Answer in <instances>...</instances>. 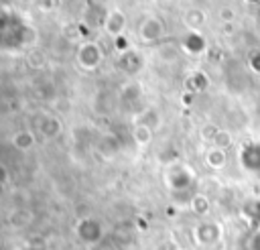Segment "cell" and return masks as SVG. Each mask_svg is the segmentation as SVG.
<instances>
[{
    "label": "cell",
    "instance_id": "7",
    "mask_svg": "<svg viewBox=\"0 0 260 250\" xmlns=\"http://www.w3.org/2000/svg\"><path fill=\"white\" fill-rule=\"evenodd\" d=\"M185 20H187V24H189V26H193V28H199V26L205 22V14H203L201 10H191V12H187Z\"/></svg>",
    "mask_w": 260,
    "mask_h": 250
},
{
    "label": "cell",
    "instance_id": "5",
    "mask_svg": "<svg viewBox=\"0 0 260 250\" xmlns=\"http://www.w3.org/2000/svg\"><path fill=\"white\" fill-rule=\"evenodd\" d=\"M12 144H14L16 148H20V150H28V148H32V144H35V136H32L30 132H26V130H20V132H16V134L12 136Z\"/></svg>",
    "mask_w": 260,
    "mask_h": 250
},
{
    "label": "cell",
    "instance_id": "1",
    "mask_svg": "<svg viewBox=\"0 0 260 250\" xmlns=\"http://www.w3.org/2000/svg\"><path fill=\"white\" fill-rule=\"evenodd\" d=\"M195 238L199 244H215L221 238V228L213 222H203L195 230Z\"/></svg>",
    "mask_w": 260,
    "mask_h": 250
},
{
    "label": "cell",
    "instance_id": "13",
    "mask_svg": "<svg viewBox=\"0 0 260 250\" xmlns=\"http://www.w3.org/2000/svg\"><path fill=\"white\" fill-rule=\"evenodd\" d=\"M246 2H260V0H246Z\"/></svg>",
    "mask_w": 260,
    "mask_h": 250
},
{
    "label": "cell",
    "instance_id": "10",
    "mask_svg": "<svg viewBox=\"0 0 260 250\" xmlns=\"http://www.w3.org/2000/svg\"><path fill=\"white\" fill-rule=\"evenodd\" d=\"M134 138H136L138 144H146V142L150 140V128H148V126H136Z\"/></svg>",
    "mask_w": 260,
    "mask_h": 250
},
{
    "label": "cell",
    "instance_id": "6",
    "mask_svg": "<svg viewBox=\"0 0 260 250\" xmlns=\"http://www.w3.org/2000/svg\"><path fill=\"white\" fill-rule=\"evenodd\" d=\"M191 209H193L195 213H199V215H205V213L209 211V199H207L205 195H195V197L191 199Z\"/></svg>",
    "mask_w": 260,
    "mask_h": 250
},
{
    "label": "cell",
    "instance_id": "11",
    "mask_svg": "<svg viewBox=\"0 0 260 250\" xmlns=\"http://www.w3.org/2000/svg\"><path fill=\"white\" fill-rule=\"evenodd\" d=\"M250 67L260 73V53H250Z\"/></svg>",
    "mask_w": 260,
    "mask_h": 250
},
{
    "label": "cell",
    "instance_id": "2",
    "mask_svg": "<svg viewBox=\"0 0 260 250\" xmlns=\"http://www.w3.org/2000/svg\"><path fill=\"white\" fill-rule=\"evenodd\" d=\"M225 161H228L225 150L219 148V146H211V148L205 152V163H207L211 169H221V167H225Z\"/></svg>",
    "mask_w": 260,
    "mask_h": 250
},
{
    "label": "cell",
    "instance_id": "14",
    "mask_svg": "<svg viewBox=\"0 0 260 250\" xmlns=\"http://www.w3.org/2000/svg\"><path fill=\"white\" fill-rule=\"evenodd\" d=\"M0 248H2V238H0Z\"/></svg>",
    "mask_w": 260,
    "mask_h": 250
},
{
    "label": "cell",
    "instance_id": "4",
    "mask_svg": "<svg viewBox=\"0 0 260 250\" xmlns=\"http://www.w3.org/2000/svg\"><path fill=\"white\" fill-rule=\"evenodd\" d=\"M87 59H91V65L95 67L98 63H100V49L98 47H93V45H85V47H81V51H79V63L83 65V67H87Z\"/></svg>",
    "mask_w": 260,
    "mask_h": 250
},
{
    "label": "cell",
    "instance_id": "9",
    "mask_svg": "<svg viewBox=\"0 0 260 250\" xmlns=\"http://www.w3.org/2000/svg\"><path fill=\"white\" fill-rule=\"evenodd\" d=\"M230 144H232V136H230V132H225V130H217L215 136H213V146H219V148L225 150V146H230Z\"/></svg>",
    "mask_w": 260,
    "mask_h": 250
},
{
    "label": "cell",
    "instance_id": "8",
    "mask_svg": "<svg viewBox=\"0 0 260 250\" xmlns=\"http://www.w3.org/2000/svg\"><path fill=\"white\" fill-rule=\"evenodd\" d=\"M41 130H43V134L45 136H55V134H59V122L55 120V118H47L45 122H43V126H41Z\"/></svg>",
    "mask_w": 260,
    "mask_h": 250
},
{
    "label": "cell",
    "instance_id": "3",
    "mask_svg": "<svg viewBox=\"0 0 260 250\" xmlns=\"http://www.w3.org/2000/svg\"><path fill=\"white\" fill-rule=\"evenodd\" d=\"M160 35H162V24H160L156 18H150V20L144 22V26H142V37H144V41H156Z\"/></svg>",
    "mask_w": 260,
    "mask_h": 250
},
{
    "label": "cell",
    "instance_id": "12",
    "mask_svg": "<svg viewBox=\"0 0 260 250\" xmlns=\"http://www.w3.org/2000/svg\"><path fill=\"white\" fill-rule=\"evenodd\" d=\"M250 250H260V232H256L250 238Z\"/></svg>",
    "mask_w": 260,
    "mask_h": 250
}]
</instances>
